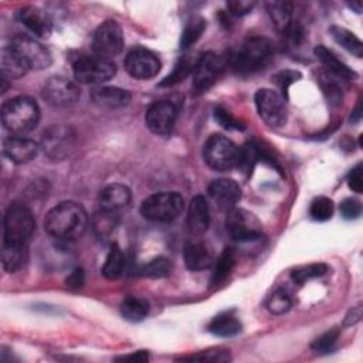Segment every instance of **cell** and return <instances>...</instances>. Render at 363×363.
Here are the masks:
<instances>
[{"mask_svg": "<svg viewBox=\"0 0 363 363\" xmlns=\"http://www.w3.org/2000/svg\"><path fill=\"white\" fill-rule=\"evenodd\" d=\"M204 162L214 170L227 172L238 167L241 147L223 135H211L203 146Z\"/></svg>", "mask_w": 363, "mask_h": 363, "instance_id": "5b68a950", "label": "cell"}, {"mask_svg": "<svg viewBox=\"0 0 363 363\" xmlns=\"http://www.w3.org/2000/svg\"><path fill=\"white\" fill-rule=\"evenodd\" d=\"M84 284V269L82 268H75L67 278V285L69 288H79Z\"/></svg>", "mask_w": 363, "mask_h": 363, "instance_id": "c3c4849f", "label": "cell"}, {"mask_svg": "<svg viewBox=\"0 0 363 363\" xmlns=\"http://www.w3.org/2000/svg\"><path fill=\"white\" fill-rule=\"evenodd\" d=\"M347 186L354 193H362L363 190V167L362 163H357L347 176Z\"/></svg>", "mask_w": 363, "mask_h": 363, "instance_id": "bcb514c9", "label": "cell"}, {"mask_svg": "<svg viewBox=\"0 0 363 363\" xmlns=\"http://www.w3.org/2000/svg\"><path fill=\"white\" fill-rule=\"evenodd\" d=\"M179 108L170 99H160L153 102L145 115L146 126L156 135H167L176 122Z\"/></svg>", "mask_w": 363, "mask_h": 363, "instance_id": "2e32d148", "label": "cell"}, {"mask_svg": "<svg viewBox=\"0 0 363 363\" xmlns=\"http://www.w3.org/2000/svg\"><path fill=\"white\" fill-rule=\"evenodd\" d=\"M254 6H255L254 1H247V0H234V1L227 3V9L230 10L228 13H231L234 16H244V14L250 13Z\"/></svg>", "mask_w": 363, "mask_h": 363, "instance_id": "7dc6e473", "label": "cell"}, {"mask_svg": "<svg viewBox=\"0 0 363 363\" xmlns=\"http://www.w3.org/2000/svg\"><path fill=\"white\" fill-rule=\"evenodd\" d=\"M292 306V299L285 289L274 291L267 299V309L274 315H282Z\"/></svg>", "mask_w": 363, "mask_h": 363, "instance_id": "8d00e7d4", "label": "cell"}, {"mask_svg": "<svg viewBox=\"0 0 363 363\" xmlns=\"http://www.w3.org/2000/svg\"><path fill=\"white\" fill-rule=\"evenodd\" d=\"M125 69L136 79L153 78L160 71V61L155 52L147 48H132L125 57Z\"/></svg>", "mask_w": 363, "mask_h": 363, "instance_id": "9a60e30c", "label": "cell"}, {"mask_svg": "<svg viewBox=\"0 0 363 363\" xmlns=\"http://www.w3.org/2000/svg\"><path fill=\"white\" fill-rule=\"evenodd\" d=\"M208 330L220 337H231L240 333L241 322L231 311L223 312L211 319L208 323Z\"/></svg>", "mask_w": 363, "mask_h": 363, "instance_id": "484cf974", "label": "cell"}, {"mask_svg": "<svg viewBox=\"0 0 363 363\" xmlns=\"http://www.w3.org/2000/svg\"><path fill=\"white\" fill-rule=\"evenodd\" d=\"M72 72L81 84H101L116 74V65L112 60L99 55L81 54L72 61Z\"/></svg>", "mask_w": 363, "mask_h": 363, "instance_id": "52a82bcc", "label": "cell"}, {"mask_svg": "<svg viewBox=\"0 0 363 363\" xmlns=\"http://www.w3.org/2000/svg\"><path fill=\"white\" fill-rule=\"evenodd\" d=\"M4 245L27 248L30 238L35 230L33 213L23 203H13L4 214Z\"/></svg>", "mask_w": 363, "mask_h": 363, "instance_id": "3957f363", "label": "cell"}, {"mask_svg": "<svg viewBox=\"0 0 363 363\" xmlns=\"http://www.w3.org/2000/svg\"><path fill=\"white\" fill-rule=\"evenodd\" d=\"M349 7L350 9H354L356 13H362V3L357 1V3H349Z\"/></svg>", "mask_w": 363, "mask_h": 363, "instance_id": "816d5d0a", "label": "cell"}, {"mask_svg": "<svg viewBox=\"0 0 363 363\" xmlns=\"http://www.w3.org/2000/svg\"><path fill=\"white\" fill-rule=\"evenodd\" d=\"M18 21L38 38H48L52 31V23L45 11L34 6H24L17 11Z\"/></svg>", "mask_w": 363, "mask_h": 363, "instance_id": "ffe728a7", "label": "cell"}, {"mask_svg": "<svg viewBox=\"0 0 363 363\" xmlns=\"http://www.w3.org/2000/svg\"><path fill=\"white\" fill-rule=\"evenodd\" d=\"M0 68H1V78L4 79L21 78L30 69L28 65L23 61V58L10 45L1 48Z\"/></svg>", "mask_w": 363, "mask_h": 363, "instance_id": "cb8c5ba5", "label": "cell"}, {"mask_svg": "<svg viewBox=\"0 0 363 363\" xmlns=\"http://www.w3.org/2000/svg\"><path fill=\"white\" fill-rule=\"evenodd\" d=\"M116 360H122V362H135V363H143V362L149 360V353H147L146 350H138V352H133V353H130V354L116 357Z\"/></svg>", "mask_w": 363, "mask_h": 363, "instance_id": "681fc988", "label": "cell"}, {"mask_svg": "<svg viewBox=\"0 0 363 363\" xmlns=\"http://www.w3.org/2000/svg\"><path fill=\"white\" fill-rule=\"evenodd\" d=\"M26 258V248L4 245L1 251V264L7 272L17 271Z\"/></svg>", "mask_w": 363, "mask_h": 363, "instance_id": "e575fe53", "label": "cell"}, {"mask_svg": "<svg viewBox=\"0 0 363 363\" xmlns=\"http://www.w3.org/2000/svg\"><path fill=\"white\" fill-rule=\"evenodd\" d=\"M326 272H328V265L323 264V262H316V264H308V265L299 267V268L294 269L291 275H292V279L298 285H302L309 279L325 275Z\"/></svg>", "mask_w": 363, "mask_h": 363, "instance_id": "d590c367", "label": "cell"}, {"mask_svg": "<svg viewBox=\"0 0 363 363\" xmlns=\"http://www.w3.org/2000/svg\"><path fill=\"white\" fill-rule=\"evenodd\" d=\"M40 121V106L30 96H16L1 106V122L14 136H24L31 132Z\"/></svg>", "mask_w": 363, "mask_h": 363, "instance_id": "7a4b0ae2", "label": "cell"}, {"mask_svg": "<svg viewBox=\"0 0 363 363\" xmlns=\"http://www.w3.org/2000/svg\"><path fill=\"white\" fill-rule=\"evenodd\" d=\"M189 71H190V64H189V61H187L186 58H180V60L176 62V65H174L172 74H169V75L160 82V86H172V85H174V84L183 81V79L187 77Z\"/></svg>", "mask_w": 363, "mask_h": 363, "instance_id": "ab89813d", "label": "cell"}, {"mask_svg": "<svg viewBox=\"0 0 363 363\" xmlns=\"http://www.w3.org/2000/svg\"><path fill=\"white\" fill-rule=\"evenodd\" d=\"M40 150V145L24 136H10L3 140L4 156L18 164L31 162Z\"/></svg>", "mask_w": 363, "mask_h": 363, "instance_id": "d6986e66", "label": "cell"}, {"mask_svg": "<svg viewBox=\"0 0 363 363\" xmlns=\"http://www.w3.org/2000/svg\"><path fill=\"white\" fill-rule=\"evenodd\" d=\"M172 272V262L166 257H156L147 264L142 265L139 274L147 278H163Z\"/></svg>", "mask_w": 363, "mask_h": 363, "instance_id": "836d02e7", "label": "cell"}, {"mask_svg": "<svg viewBox=\"0 0 363 363\" xmlns=\"http://www.w3.org/2000/svg\"><path fill=\"white\" fill-rule=\"evenodd\" d=\"M119 217H121L119 213L98 208L91 220L95 235L101 240L109 238L119 224Z\"/></svg>", "mask_w": 363, "mask_h": 363, "instance_id": "4316f807", "label": "cell"}, {"mask_svg": "<svg viewBox=\"0 0 363 363\" xmlns=\"http://www.w3.org/2000/svg\"><path fill=\"white\" fill-rule=\"evenodd\" d=\"M274 54L272 43L259 35L247 38L233 57V68L238 74H251L264 68Z\"/></svg>", "mask_w": 363, "mask_h": 363, "instance_id": "277c9868", "label": "cell"}, {"mask_svg": "<svg viewBox=\"0 0 363 363\" xmlns=\"http://www.w3.org/2000/svg\"><path fill=\"white\" fill-rule=\"evenodd\" d=\"M225 231L235 241H252L261 237L262 225L251 211L234 207L227 213Z\"/></svg>", "mask_w": 363, "mask_h": 363, "instance_id": "30bf717a", "label": "cell"}, {"mask_svg": "<svg viewBox=\"0 0 363 363\" xmlns=\"http://www.w3.org/2000/svg\"><path fill=\"white\" fill-rule=\"evenodd\" d=\"M234 265H235V254L233 248H224L223 252L218 255V258L214 259L213 262V274H211L210 284L213 286L223 284L231 274Z\"/></svg>", "mask_w": 363, "mask_h": 363, "instance_id": "83f0119b", "label": "cell"}, {"mask_svg": "<svg viewBox=\"0 0 363 363\" xmlns=\"http://www.w3.org/2000/svg\"><path fill=\"white\" fill-rule=\"evenodd\" d=\"M337 77H335L333 74L328 72V71H320L319 72V78L318 82L322 88L323 95L326 96V99L332 104V105H340L342 104V88L337 82Z\"/></svg>", "mask_w": 363, "mask_h": 363, "instance_id": "d6a6232c", "label": "cell"}, {"mask_svg": "<svg viewBox=\"0 0 363 363\" xmlns=\"http://www.w3.org/2000/svg\"><path fill=\"white\" fill-rule=\"evenodd\" d=\"M77 146V133L71 126L52 125L44 130L40 149L51 160H64L72 155Z\"/></svg>", "mask_w": 363, "mask_h": 363, "instance_id": "ba28073f", "label": "cell"}, {"mask_svg": "<svg viewBox=\"0 0 363 363\" xmlns=\"http://www.w3.org/2000/svg\"><path fill=\"white\" fill-rule=\"evenodd\" d=\"M299 77H301L299 72H296V71H289V69L281 71L279 74H277V75L274 77V81H275V84L279 86L281 92H282L281 95H282L284 98L288 95V88H289V85L294 84Z\"/></svg>", "mask_w": 363, "mask_h": 363, "instance_id": "f6af8a7d", "label": "cell"}, {"mask_svg": "<svg viewBox=\"0 0 363 363\" xmlns=\"http://www.w3.org/2000/svg\"><path fill=\"white\" fill-rule=\"evenodd\" d=\"M335 206L329 197H316L309 207V214L316 221H326L333 216Z\"/></svg>", "mask_w": 363, "mask_h": 363, "instance_id": "74e56055", "label": "cell"}, {"mask_svg": "<svg viewBox=\"0 0 363 363\" xmlns=\"http://www.w3.org/2000/svg\"><path fill=\"white\" fill-rule=\"evenodd\" d=\"M10 47L23 58L30 69H44L52 62L51 52L45 45L26 34L13 37Z\"/></svg>", "mask_w": 363, "mask_h": 363, "instance_id": "4fadbf2b", "label": "cell"}, {"mask_svg": "<svg viewBox=\"0 0 363 363\" xmlns=\"http://www.w3.org/2000/svg\"><path fill=\"white\" fill-rule=\"evenodd\" d=\"M182 360H204V362H225L230 360L228 350H220V349H213V350H206L199 354H191L189 357H182Z\"/></svg>", "mask_w": 363, "mask_h": 363, "instance_id": "7bdbcfd3", "label": "cell"}, {"mask_svg": "<svg viewBox=\"0 0 363 363\" xmlns=\"http://www.w3.org/2000/svg\"><path fill=\"white\" fill-rule=\"evenodd\" d=\"M214 118L218 121V123L227 129H242V123L235 119L233 116V113H230L227 109L221 108V106H217L214 109Z\"/></svg>", "mask_w": 363, "mask_h": 363, "instance_id": "ee69618b", "label": "cell"}, {"mask_svg": "<svg viewBox=\"0 0 363 363\" xmlns=\"http://www.w3.org/2000/svg\"><path fill=\"white\" fill-rule=\"evenodd\" d=\"M130 199L132 193L128 186L112 183L102 189L99 194V208L121 214L130 204Z\"/></svg>", "mask_w": 363, "mask_h": 363, "instance_id": "44dd1931", "label": "cell"}, {"mask_svg": "<svg viewBox=\"0 0 363 363\" xmlns=\"http://www.w3.org/2000/svg\"><path fill=\"white\" fill-rule=\"evenodd\" d=\"M91 98L96 105L108 108L125 106L130 101L129 91L119 86H96L91 92Z\"/></svg>", "mask_w": 363, "mask_h": 363, "instance_id": "603a6c76", "label": "cell"}, {"mask_svg": "<svg viewBox=\"0 0 363 363\" xmlns=\"http://www.w3.org/2000/svg\"><path fill=\"white\" fill-rule=\"evenodd\" d=\"M255 106L261 119L274 128H279L286 122V105L281 94L269 88H261L255 92Z\"/></svg>", "mask_w": 363, "mask_h": 363, "instance_id": "9c48e42d", "label": "cell"}, {"mask_svg": "<svg viewBox=\"0 0 363 363\" xmlns=\"http://www.w3.org/2000/svg\"><path fill=\"white\" fill-rule=\"evenodd\" d=\"M339 333H340V330L337 328L326 330L323 335H320L318 339H315V342L312 343V349L315 352H320V353L332 350V347L335 346V343L339 337Z\"/></svg>", "mask_w": 363, "mask_h": 363, "instance_id": "60d3db41", "label": "cell"}, {"mask_svg": "<svg viewBox=\"0 0 363 363\" xmlns=\"http://www.w3.org/2000/svg\"><path fill=\"white\" fill-rule=\"evenodd\" d=\"M268 13L274 26L279 30L281 34L286 31L289 24L292 23V7L286 1H272L268 3Z\"/></svg>", "mask_w": 363, "mask_h": 363, "instance_id": "1f68e13d", "label": "cell"}, {"mask_svg": "<svg viewBox=\"0 0 363 363\" xmlns=\"http://www.w3.org/2000/svg\"><path fill=\"white\" fill-rule=\"evenodd\" d=\"M207 193L216 206L223 211H230L234 208L241 197L240 186L231 179L213 180L207 189Z\"/></svg>", "mask_w": 363, "mask_h": 363, "instance_id": "e0dca14e", "label": "cell"}, {"mask_svg": "<svg viewBox=\"0 0 363 363\" xmlns=\"http://www.w3.org/2000/svg\"><path fill=\"white\" fill-rule=\"evenodd\" d=\"M88 227V214L85 208L75 201H61L52 207L44 220L45 231L62 241H74L82 237Z\"/></svg>", "mask_w": 363, "mask_h": 363, "instance_id": "6da1fadb", "label": "cell"}, {"mask_svg": "<svg viewBox=\"0 0 363 363\" xmlns=\"http://www.w3.org/2000/svg\"><path fill=\"white\" fill-rule=\"evenodd\" d=\"M210 224L208 204L203 196H194L187 208V228L193 237H201Z\"/></svg>", "mask_w": 363, "mask_h": 363, "instance_id": "7402d4cb", "label": "cell"}, {"mask_svg": "<svg viewBox=\"0 0 363 363\" xmlns=\"http://www.w3.org/2000/svg\"><path fill=\"white\" fill-rule=\"evenodd\" d=\"M360 318H362V306H356V308H353L352 311H349V313L346 315V318H345V325H346V326L354 325V323H357V322L360 320Z\"/></svg>", "mask_w": 363, "mask_h": 363, "instance_id": "f907efd6", "label": "cell"}, {"mask_svg": "<svg viewBox=\"0 0 363 363\" xmlns=\"http://www.w3.org/2000/svg\"><path fill=\"white\" fill-rule=\"evenodd\" d=\"M340 214L346 220H354L362 214V203L357 199L347 197L339 206Z\"/></svg>", "mask_w": 363, "mask_h": 363, "instance_id": "b9f144b4", "label": "cell"}, {"mask_svg": "<svg viewBox=\"0 0 363 363\" xmlns=\"http://www.w3.org/2000/svg\"><path fill=\"white\" fill-rule=\"evenodd\" d=\"M121 313L129 322H140L149 313V302L142 298L128 296L121 303Z\"/></svg>", "mask_w": 363, "mask_h": 363, "instance_id": "4dcf8cb0", "label": "cell"}, {"mask_svg": "<svg viewBox=\"0 0 363 363\" xmlns=\"http://www.w3.org/2000/svg\"><path fill=\"white\" fill-rule=\"evenodd\" d=\"M184 200L177 191H160L146 197L140 204V214L159 223L176 220L183 211Z\"/></svg>", "mask_w": 363, "mask_h": 363, "instance_id": "8992f818", "label": "cell"}, {"mask_svg": "<svg viewBox=\"0 0 363 363\" xmlns=\"http://www.w3.org/2000/svg\"><path fill=\"white\" fill-rule=\"evenodd\" d=\"M315 55L325 65L326 71L333 74L335 77L342 78V79H354L356 78V72L352 68H349L343 61H340L336 57V54L333 51H330L329 48H326L325 45H318L315 48Z\"/></svg>", "mask_w": 363, "mask_h": 363, "instance_id": "d4e9b609", "label": "cell"}, {"mask_svg": "<svg viewBox=\"0 0 363 363\" xmlns=\"http://www.w3.org/2000/svg\"><path fill=\"white\" fill-rule=\"evenodd\" d=\"M184 264L190 271H203L213 267L214 257L208 244L200 237H193L186 242L183 250Z\"/></svg>", "mask_w": 363, "mask_h": 363, "instance_id": "ac0fdd59", "label": "cell"}, {"mask_svg": "<svg viewBox=\"0 0 363 363\" xmlns=\"http://www.w3.org/2000/svg\"><path fill=\"white\" fill-rule=\"evenodd\" d=\"M330 35L332 38L342 45L346 51H349L350 54H353L357 58H362L363 55V44L360 41V38L357 35H354L352 31L339 27V26H332L330 27Z\"/></svg>", "mask_w": 363, "mask_h": 363, "instance_id": "f1b7e54d", "label": "cell"}, {"mask_svg": "<svg viewBox=\"0 0 363 363\" xmlns=\"http://www.w3.org/2000/svg\"><path fill=\"white\" fill-rule=\"evenodd\" d=\"M123 268H125V255H123L121 247L116 242H113L111 245L106 259L101 268V272L108 279H116L122 275Z\"/></svg>", "mask_w": 363, "mask_h": 363, "instance_id": "f546056e", "label": "cell"}, {"mask_svg": "<svg viewBox=\"0 0 363 363\" xmlns=\"http://www.w3.org/2000/svg\"><path fill=\"white\" fill-rule=\"evenodd\" d=\"M224 68V58L217 52L207 51L204 52L191 69V88L194 94L206 92L220 77Z\"/></svg>", "mask_w": 363, "mask_h": 363, "instance_id": "7c38bea8", "label": "cell"}, {"mask_svg": "<svg viewBox=\"0 0 363 363\" xmlns=\"http://www.w3.org/2000/svg\"><path fill=\"white\" fill-rule=\"evenodd\" d=\"M206 28V21L200 17L193 18L183 30L182 37H180V47L182 48H189L191 44H194L200 35L203 34Z\"/></svg>", "mask_w": 363, "mask_h": 363, "instance_id": "f35d334b", "label": "cell"}, {"mask_svg": "<svg viewBox=\"0 0 363 363\" xmlns=\"http://www.w3.org/2000/svg\"><path fill=\"white\" fill-rule=\"evenodd\" d=\"M43 96L50 105L65 108L74 105L78 101V98L81 96V91L78 85L71 79L55 75L48 78L44 84Z\"/></svg>", "mask_w": 363, "mask_h": 363, "instance_id": "5bb4252c", "label": "cell"}, {"mask_svg": "<svg viewBox=\"0 0 363 363\" xmlns=\"http://www.w3.org/2000/svg\"><path fill=\"white\" fill-rule=\"evenodd\" d=\"M123 33L115 20H105L96 28L92 38L94 52L99 57L112 60L123 50Z\"/></svg>", "mask_w": 363, "mask_h": 363, "instance_id": "8fae6325", "label": "cell"}]
</instances>
